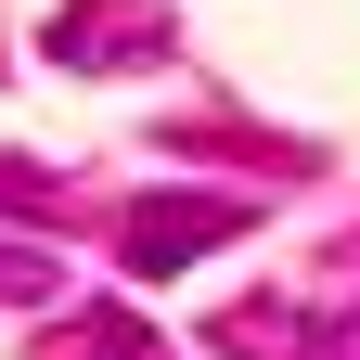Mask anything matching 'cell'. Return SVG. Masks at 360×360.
<instances>
[{
  "label": "cell",
  "instance_id": "6da1fadb",
  "mask_svg": "<svg viewBox=\"0 0 360 360\" xmlns=\"http://www.w3.org/2000/svg\"><path fill=\"white\" fill-rule=\"evenodd\" d=\"M245 232H257V193H142L116 219V257L142 270V283H167V270H193V257L245 245Z\"/></svg>",
  "mask_w": 360,
  "mask_h": 360
},
{
  "label": "cell",
  "instance_id": "7a4b0ae2",
  "mask_svg": "<svg viewBox=\"0 0 360 360\" xmlns=\"http://www.w3.org/2000/svg\"><path fill=\"white\" fill-rule=\"evenodd\" d=\"M167 0H65L52 13V65L77 77H116V65H167Z\"/></svg>",
  "mask_w": 360,
  "mask_h": 360
},
{
  "label": "cell",
  "instance_id": "3957f363",
  "mask_svg": "<svg viewBox=\"0 0 360 360\" xmlns=\"http://www.w3.org/2000/svg\"><path fill=\"white\" fill-rule=\"evenodd\" d=\"M65 347H77V360H167V347H155L142 322H129V309H90V322H77Z\"/></svg>",
  "mask_w": 360,
  "mask_h": 360
},
{
  "label": "cell",
  "instance_id": "277c9868",
  "mask_svg": "<svg viewBox=\"0 0 360 360\" xmlns=\"http://www.w3.org/2000/svg\"><path fill=\"white\" fill-rule=\"evenodd\" d=\"M52 296V245H0V309H39Z\"/></svg>",
  "mask_w": 360,
  "mask_h": 360
}]
</instances>
